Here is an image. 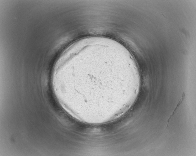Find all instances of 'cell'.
Segmentation results:
<instances>
[{
    "mask_svg": "<svg viewBox=\"0 0 196 156\" xmlns=\"http://www.w3.org/2000/svg\"><path fill=\"white\" fill-rule=\"evenodd\" d=\"M184 96H185V92H184L183 93L182 96V97L180 99L179 102L177 103V105H176V107L175 108V109H174V110H173V112L172 113V114L170 115V116H169V117L168 118V119H167V127H166V128H167L170 120V119H171L173 117V116L174 115L175 113V112L176 111V110L177 108H178V106L180 105V103H181V102H182V101L183 100V99H184Z\"/></svg>",
    "mask_w": 196,
    "mask_h": 156,
    "instance_id": "7a4b0ae2",
    "label": "cell"
},
{
    "mask_svg": "<svg viewBox=\"0 0 196 156\" xmlns=\"http://www.w3.org/2000/svg\"><path fill=\"white\" fill-rule=\"evenodd\" d=\"M107 51L90 48L71 52L63 59L55 80L64 89L85 84L105 91L116 93L114 89L120 91L118 89L128 80L127 75L114 70L110 54Z\"/></svg>",
    "mask_w": 196,
    "mask_h": 156,
    "instance_id": "6da1fadb",
    "label": "cell"
}]
</instances>
